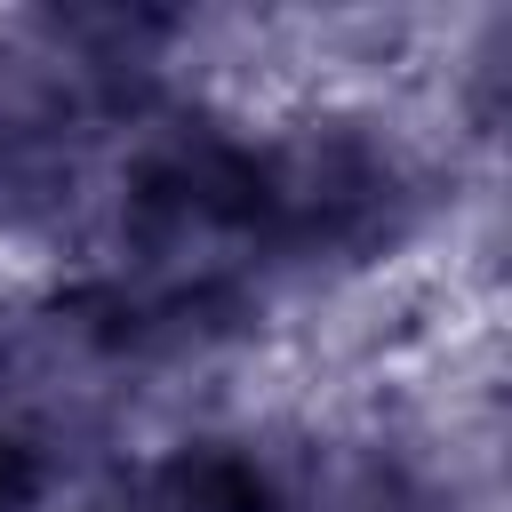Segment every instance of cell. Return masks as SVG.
<instances>
[{
    "instance_id": "2",
    "label": "cell",
    "mask_w": 512,
    "mask_h": 512,
    "mask_svg": "<svg viewBox=\"0 0 512 512\" xmlns=\"http://www.w3.org/2000/svg\"><path fill=\"white\" fill-rule=\"evenodd\" d=\"M120 512H296V496L272 464H256L240 448H192V456L152 464L120 496Z\"/></svg>"
},
{
    "instance_id": "1",
    "label": "cell",
    "mask_w": 512,
    "mask_h": 512,
    "mask_svg": "<svg viewBox=\"0 0 512 512\" xmlns=\"http://www.w3.org/2000/svg\"><path fill=\"white\" fill-rule=\"evenodd\" d=\"M88 128H96L88 72H64L40 56H0V192L72 176V152Z\"/></svg>"
}]
</instances>
